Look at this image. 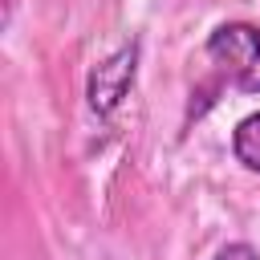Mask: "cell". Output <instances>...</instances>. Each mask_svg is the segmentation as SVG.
I'll use <instances>...</instances> for the list:
<instances>
[{"label":"cell","mask_w":260,"mask_h":260,"mask_svg":"<svg viewBox=\"0 0 260 260\" xmlns=\"http://www.w3.org/2000/svg\"><path fill=\"white\" fill-rule=\"evenodd\" d=\"M207 57L228 73V81L244 93H260V24L228 20L207 37Z\"/></svg>","instance_id":"6da1fadb"},{"label":"cell","mask_w":260,"mask_h":260,"mask_svg":"<svg viewBox=\"0 0 260 260\" xmlns=\"http://www.w3.org/2000/svg\"><path fill=\"white\" fill-rule=\"evenodd\" d=\"M138 41H126L122 49H114L106 61H98L89 69V81H85V102L98 118H110L122 98L134 89V77H138Z\"/></svg>","instance_id":"7a4b0ae2"},{"label":"cell","mask_w":260,"mask_h":260,"mask_svg":"<svg viewBox=\"0 0 260 260\" xmlns=\"http://www.w3.org/2000/svg\"><path fill=\"white\" fill-rule=\"evenodd\" d=\"M232 154H236V162H244L248 171L260 175V114H248V118L236 126V134H232Z\"/></svg>","instance_id":"3957f363"},{"label":"cell","mask_w":260,"mask_h":260,"mask_svg":"<svg viewBox=\"0 0 260 260\" xmlns=\"http://www.w3.org/2000/svg\"><path fill=\"white\" fill-rule=\"evenodd\" d=\"M211 260H260V256H256L252 244H228V248H219Z\"/></svg>","instance_id":"277c9868"}]
</instances>
